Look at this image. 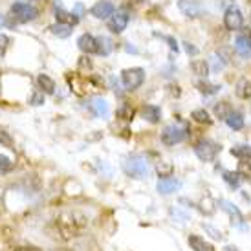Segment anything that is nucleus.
<instances>
[{"label":"nucleus","instance_id":"obj_1","mask_svg":"<svg viewBox=\"0 0 251 251\" xmlns=\"http://www.w3.org/2000/svg\"><path fill=\"white\" fill-rule=\"evenodd\" d=\"M88 226V218L79 213V211H68V213H63L59 215L53 220V222L48 226V231L51 233L50 237L55 238V240H63V242H68V240H74V238L81 237Z\"/></svg>","mask_w":251,"mask_h":251},{"label":"nucleus","instance_id":"obj_2","mask_svg":"<svg viewBox=\"0 0 251 251\" xmlns=\"http://www.w3.org/2000/svg\"><path fill=\"white\" fill-rule=\"evenodd\" d=\"M123 171L126 173V176L141 180V178L149 176V163L141 156H130L123 161Z\"/></svg>","mask_w":251,"mask_h":251},{"label":"nucleus","instance_id":"obj_3","mask_svg":"<svg viewBox=\"0 0 251 251\" xmlns=\"http://www.w3.org/2000/svg\"><path fill=\"white\" fill-rule=\"evenodd\" d=\"M218 152H220V145H216L215 141H211V140H200L195 145V154L202 161L216 160Z\"/></svg>","mask_w":251,"mask_h":251},{"label":"nucleus","instance_id":"obj_4","mask_svg":"<svg viewBox=\"0 0 251 251\" xmlns=\"http://www.w3.org/2000/svg\"><path fill=\"white\" fill-rule=\"evenodd\" d=\"M121 81H123V86L126 90H136L145 81V72H143V68H126L121 74Z\"/></svg>","mask_w":251,"mask_h":251},{"label":"nucleus","instance_id":"obj_5","mask_svg":"<svg viewBox=\"0 0 251 251\" xmlns=\"http://www.w3.org/2000/svg\"><path fill=\"white\" fill-rule=\"evenodd\" d=\"M11 15H13L15 21L29 22V21H35L37 17H39V11H37V7H33L31 4L17 2V4L11 6Z\"/></svg>","mask_w":251,"mask_h":251},{"label":"nucleus","instance_id":"obj_6","mask_svg":"<svg viewBox=\"0 0 251 251\" xmlns=\"http://www.w3.org/2000/svg\"><path fill=\"white\" fill-rule=\"evenodd\" d=\"M187 138V130L180 125H169L163 128L161 132V141L165 145H176V143H181V141Z\"/></svg>","mask_w":251,"mask_h":251},{"label":"nucleus","instance_id":"obj_7","mask_svg":"<svg viewBox=\"0 0 251 251\" xmlns=\"http://www.w3.org/2000/svg\"><path fill=\"white\" fill-rule=\"evenodd\" d=\"M244 24V17H242V11L238 7H229L226 15H224V26L229 31H238Z\"/></svg>","mask_w":251,"mask_h":251},{"label":"nucleus","instance_id":"obj_8","mask_svg":"<svg viewBox=\"0 0 251 251\" xmlns=\"http://www.w3.org/2000/svg\"><path fill=\"white\" fill-rule=\"evenodd\" d=\"M128 21H130V17H128L126 11H123V9L114 11L112 17L108 19V29H110L112 33H121V31H125L126 29Z\"/></svg>","mask_w":251,"mask_h":251},{"label":"nucleus","instance_id":"obj_9","mask_svg":"<svg viewBox=\"0 0 251 251\" xmlns=\"http://www.w3.org/2000/svg\"><path fill=\"white\" fill-rule=\"evenodd\" d=\"M235 50H237V53L240 57L251 59V31L250 29H244V31L237 37V41H235Z\"/></svg>","mask_w":251,"mask_h":251},{"label":"nucleus","instance_id":"obj_10","mask_svg":"<svg viewBox=\"0 0 251 251\" xmlns=\"http://www.w3.org/2000/svg\"><path fill=\"white\" fill-rule=\"evenodd\" d=\"M220 207L231 216V222L237 224L238 227H246L244 216H242V213H240V209H238L237 205H233V203L227 202V200H220Z\"/></svg>","mask_w":251,"mask_h":251},{"label":"nucleus","instance_id":"obj_11","mask_svg":"<svg viewBox=\"0 0 251 251\" xmlns=\"http://www.w3.org/2000/svg\"><path fill=\"white\" fill-rule=\"evenodd\" d=\"M77 46L84 53H98V39L90 33H83L77 39Z\"/></svg>","mask_w":251,"mask_h":251},{"label":"nucleus","instance_id":"obj_12","mask_svg":"<svg viewBox=\"0 0 251 251\" xmlns=\"http://www.w3.org/2000/svg\"><path fill=\"white\" fill-rule=\"evenodd\" d=\"M180 187H181V181L176 180V178H161V180L158 181V185H156L160 195H173V193H176Z\"/></svg>","mask_w":251,"mask_h":251},{"label":"nucleus","instance_id":"obj_13","mask_svg":"<svg viewBox=\"0 0 251 251\" xmlns=\"http://www.w3.org/2000/svg\"><path fill=\"white\" fill-rule=\"evenodd\" d=\"M90 13L96 19H110L112 13H114V6H112L110 2H106V0H101V2L92 6Z\"/></svg>","mask_w":251,"mask_h":251},{"label":"nucleus","instance_id":"obj_14","mask_svg":"<svg viewBox=\"0 0 251 251\" xmlns=\"http://www.w3.org/2000/svg\"><path fill=\"white\" fill-rule=\"evenodd\" d=\"M88 108H90L96 118H105L106 114H108V103L103 98H94L88 103Z\"/></svg>","mask_w":251,"mask_h":251},{"label":"nucleus","instance_id":"obj_15","mask_svg":"<svg viewBox=\"0 0 251 251\" xmlns=\"http://www.w3.org/2000/svg\"><path fill=\"white\" fill-rule=\"evenodd\" d=\"M178 6H180V11L185 17H193L195 19V17H200V13H202V7L198 6L196 2H193V0H180Z\"/></svg>","mask_w":251,"mask_h":251},{"label":"nucleus","instance_id":"obj_16","mask_svg":"<svg viewBox=\"0 0 251 251\" xmlns=\"http://www.w3.org/2000/svg\"><path fill=\"white\" fill-rule=\"evenodd\" d=\"M189 246H191V250H195V251H215L213 246H211L205 238L200 237V235H191V237H189Z\"/></svg>","mask_w":251,"mask_h":251},{"label":"nucleus","instance_id":"obj_17","mask_svg":"<svg viewBox=\"0 0 251 251\" xmlns=\"http://www.w3.org/2000/svg\"><path fill=\"white\" fill-rule=\"evenodd\" d=\"M141 116H143V119H147L149 123H158V121H160V118H161L160 106H156V105L143 106V110H141Z\"/></svg>","mask_w":251,"mask_h":251},{"label":"nucleus","instance_id":"obj_18","mask_svg":"<svg viewBox=\"0 0 251 251\" xmlns=\"http://www.w3.org/2000/svg\"><path fill=\"white\" fill-rule=\"evenodd\" d=\"M37 84L42 90V94H53L55 92V81L50 75H46V74H41L37 77Z\"/></svg>","mask_w":251,"mask_h":251},{"label":"nucleus","instance_id":"obj_19","mask_svg":"<svg viewBox=\"0 0 251 251\" xmlns=\"http://www.w3.org/2000/svg\"><path fill=\"white\" fill-rule=\"evenodd\" d=\"M226 123H227V126L233 128V130H242V128H244V116H242L240 112L231 110V114L226 118Z\"/></svg>","mask_w":251,"mask_h":251},{"label":"nucleus","instance_id":"obj_20","mask_svg":"<svg viewBox=\"0 0 251 251\" xmlns=\"http://www.w3.org/2000/svg\"><path fill=\"white\" fill-rule=\"evenodd\" d=\"M55 17H57V22L68 24V26H75L77 22H79V17L75 13H68L64 9H55Z\"/></svg>","mask_w":251,"mask_h":251},{"label":"nucleus","instance_id":"obj_21","mask_svg":"<svg viewBox=\"0 0 251 251\" xmlns=\"http://www.w3.org/2000/svg\"><path fill=\"white\" fill-rule=\"evenodd\" d=\"M235 92H237V96L240 99H250L251 98V81H250V79L242 77V79L237 83V88H235Z\"/></svg>","mask_w":251,"mask_h":251},{"label":"nucleus","instance_id":"obj_22","mask_svg":"<svg viewBox=\"0 0 251 251\" xmlns=\"http://www.w3.org/2000/svg\"><path fill=\"white\" fill-rule=\"evenodd\" d=\"M72 28H74V26H68V24H61V22H57V24H53V26H50V31H51L53 35L61 37V39H66V37H70Z\"/></svg>","mask_w":251,"mask_h":251},{"label":"nucleus","instance_id":"obj_23","mask_svg":"<svg viewBox=\"0 0 251 251\" xmlns=\"http://www.w3.org/2000/svg\"><path fill=\"white\" fill-rule=\"evenodd\" d=\"M231 154L238 160H251V147L250 145H235L231 149Z\"/></svg>","mask_w":251,"mask_h":251},{"label":"nucleus","instance_id":"obj_24","mask_svg":"<svg viewBox=\"0 0 251 251\" xmlns=\"http://www.w3.org/2000/svg\"><path fill=\"white\" fill-rule=\"evenodd\" d=\"M191 70L195 72L196 75H200V77H207L209 75V64L205 63V61H193L191 63Z\"/></svg>","mask_w":251,"mask_h":251},{"label":"nucleus","instance_id":"obj_25","mask_svg":"<svg viewBox=\"0 0 251 251\" xmlns=\"http://www.w3.org/2000/svg\"><path fill=\"white\" fill-rule=\"evenodd\" d=\"M191 118L195 119L196 123H202V125H211V121L213 119L209 118V114L203 110V108H198V110H193L191 114Z\"/></svg>","mask_w":251,"mask_h":251},{"label":"nucleus","instance_id":"obj_26","mask_svg":"<svg viewBox=\"0 0 251 251\" xmlns=\"http://www.w3.org/2000/svg\"><path fill=\"white\" fill-rule=\"evenodd\" d=\"M231 110H233V108H231L229 103L222 101V103H218V105L215 106V116H216V118H220V119H224V121H226V118H227V116L231 114Z\"/></svg>","mask_w":251,"mask_h":251},{"label":"nucleus","instance_id":"obj_27","mask_svg":"<svg viewBox=\"0 0 251 251\" xmlns=\"http://www.w3.org/2000/svg\"><path fill=\"white\" fill-rule=\"evenodd\" d=\"M112 51V42L106 37H98V53L99 55H108Z\"/></svg>","mask_w":251,"mask_h":251},{"label":"nucleus","instance_id":"obj_28","mask_svg":"<svg viewBox=\"0 0 251 251\" xmlns=\"http://www.w3.org/2000/svg\"><path fill=\"white\" fill-rule=\"evenodd\" d=\"M224 180H226V183H229V187L237 189L238 185H240V175L238 173H231V171H226L224 173Z\"/></svg>","mask_w":251,"mask_h":251},{"label":"nucleus","instance_id":"obj_29","mask_svg":"<svg viewBox=\"0 0 251 251\" xmlns=\"http://www.w3.org/2000/svg\"><path fill=\"white\" fill-rule=\"evenodd\" d=\"M173 163L171 161H160L158 165H156V171H158V175L163 176V178H169V176L173 175Z\"/></svg>","mask_w":251,"mask_h":251},{"label":"nucleus","instance_id":"obj_30","mask_svg":"<svg viewBox=\"0 0 251 251\" xmlns=\"http://www.w3.org/2000/svg\"><path fill=\"white\" fill-rule=\"evenodd\" d=\"M116 114H118V118H119V119H125V121H130V119H132V116H134V110H132V106H128V105L125 103V105L119 106Z\"/></svg>","mask_w":251,"mask_h":251},{"label":"nucleus","instance_id":"obj_31","mask_svg":"<svg viewBox=\"0 0 251 251\" xmlns=\"http://www.w3.org/2000/svg\"><path fill=\"white\" fill-rule=\"evenodd\" d=\"M0 145L6 147V149H15V141L11 138V134L6 132L4 128H0Z\"/></svg>","mask_w":251,"mask_h":251},{"label":"nucleus","instance_id":"obj_32","mask_svg":"<svg viewBox=\"0 0 251 251\" xmlns=\"http://www.w3.org/2000/svg\"><path fill=\"white\" fill-rule=\"evenodd\" d=\"M238 175L240 178H246V180H251V163H248V160H242L240 165H238Z\"/></svg>","mask_w":251,"mask_h":251},{"label":"nucleus","instance_id":"obj_33","mask_svg":"<svg viewBox=\"0 0 251 251\" xmlns=\"http://www.w3.org/2000/svg\"><path fill=\"white\" fill-rule=\"evenodd\" d=\"M196 86H198V90L202 92V94H215V92L220 90L218 84H209V83H205V81H200Z\"/></svg>","mask_w":251,"mask_h":251},{"label":"nucleus","instance_id":"obj_34","mask_svg":"<svg viewBox=\"0 0 251 251\" xmlns=\"http://www.w3.org/2000/svg\"><path fill=\"white\" fill-rule=\"evenodd\" d=\"M13 169V161H11V158H7V156H4V154H0V173H9Z\"/></svg>","mask_w":251,"mask_h":251},{"label":"nucleus","instance_id":"obj_35","mask_svg":"<svg viewBox=\"0 0 251 251\" xmlns=\"http://www.w3.org/2000/svg\"><path fill=\"white\" fill-rule=\"evenodd\" d=\"M7 44H9V39H7L6 35H0V55H2L4 51H6Z\"/></svg>","mask_w":251,"mask_h":251},{"label":"nucleus","instance_id":"obj_36","mask_svg":"<svg viewBox=\"0 0 251 251\" xmlns=\"http://www.w3.org/2000/svg\"><path fill=\"white\" fill-rule=\"evenodd\" d=\"M42 101H44V98H42L41 94H35V96L31 98V105H42Z\"/></svg>","mask_w":251,"mask_h":251},{"label":"nucleus","instance_id":"obj_37","mask_svg":"<svg viewBox=\"0 0 251 251\" xmlns=\"http://www.w3.org/2000/svg\"><path fill=\"white\" fill-rule=\"evenodd\" d=\"M183 44H185V51H187L189 55H191V53H193V55H196V53H198V50H196L195 46H191L189 42H183Z\"/></svg>","mask_w":251,"mask_h":251},{"label":"nucleus","instance_id":"obj_38","mask_svg":"<svg viewBox=\"0 0 251 251\" xmlns=\"http://www.w3.org/2000/svg\"><path fill=\"white\" fill-rule=\"evenodd\" d=\"M13 251H41V250L35 248V246H26V248H15Z\"/></svg>","mask_w":251,"mask_h":251},{"label":"nucleus","instance_id":"obj_39","mask_svg":"<svg viewBox=\"0 0 251 251\" xmlns=\"http://www.w3.org/2000/svg\"><path fill=\"white\" fill-rule=\"evenodd\" d=\"M165 39H167L169 46H171V48L175 50V51H178V44H176V41H175V39H171V37H165Z\"/></svg>","mask_w":251,"mask_h":251},{"label":"nucleus","instance_id":"obj_40","mask_svg":"<svg viewBox=\"0 0 251 251\" xmlns=\"http://www.w3.org/2000/svg\"><path fill=\"white\" fill-rule=\"evenodd\" d=\"M6 24H7V21L2 17V15H0V26H6Z\"/></svg>","mask_w":251,"mask_h":251},{"label":"nucleus","instance_id":"obj_41","mask_svg":"<svg viewBox=\"0 0 251 251\" xmlns=\"http://www.w3.org/2000/svg\"><path fill=\"white\" fill-rule=\"evenodd\" d=\"M224 251H238V250H237V248H233V246H227V248H226Z\"/></svg>","mask_w":251,"mask_h":251},{"label":"nucleus","instance_id":"obj_42","mask_svg":"<svg viewBox=\"0 0 251 251\" xmlns=\"http://www.w3.org/2000/svg\"><path fill=\"white\" fill-rule=\"evenodd\" d=\"M53 251H70L68 248H59V250H53Z\"/></svg>","mask_w":251,"mask_h":251},{"label":"nucleus","instance_id":"obj_43","mask_svg":"<svg viewBox=\"0 0 251 251\" xmlns=\"http://www.w3.org/2000/svg\"><path fill=\"white\" fill-rule=\"evenodd\" d=\"M130 2H134V4H140V2H143V0H130Z\"/></svg>","mask_w":251,"mask_h":251}]
</instances>
